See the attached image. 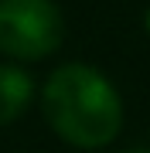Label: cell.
<instances>
[{
	"mask_svg": "<svg viewBox=\"0 0 150 153\" xmlns=\"http://www.w3.org/2000/svg\"><path fill=\"white\" fill-rule=\"evenodd\" d=\"M65 38V17L55 0H0V55L41 61Z\"/></svg>",
	"mask_w": 150,
	"mask_h": 153,
	"instance_id": "2",
	"label": "cell"
},
{
	"mask_svg": "<svg viewBox=\"0 0 150 153\" xmlns=\"http://www.w3.org/2000/svg\"><path fill=\"white\" fill-rule=\"evenodd\" d=\"M48 126L78 150H99L123 129V99L116 85L92 65H61L41 88Z\"/></svg>",
	"mask_w": 150,
	"mask_h": 153,
	"instance_id": "1",
	"label": "cell"
},
{
	"mask_svg": "<svg viewBox=\"0 0 150 153\" xmlns=\"http://www.w3.org/2000/svg\"><path fill=\"white\" fill-rule=\"evenodd\" d=\"M147 34H150V10H147Z\"/></svg>",
	"mask_w": 150,
	"mask_h": 153,
	"instance_id": "5",
	"label": "cell"
},
{
	"mask_svg": "<svg viewBox=\"0 0 150 153\" xmlns=\"http://www.w3.org/2000/svg\"><path fill=\"white\" fill-rule=\"evenodd\" d=\"M123 153H150V150H123Z\"/></svg>",
	"mask_w": 150,
	"mask_h": 153,
	"instance_id": "4",
	"label": "cell"
},
{
	"mask_svg": "<svg viewBox=\"0 0 150 153\" xmlns=\"http://www.w3.org/2000/svg\"><path fill=\"white\" fill-rule=\"evenodd\" d=\"M31 95H34V82L28 71L17 65H0V126L14 123L28 109Z\"/></svg>",
	"mask_w": 150,
	"mask_h": 153,
	"instance_id": "3",
	"label": "cell"
}]
</instances>
